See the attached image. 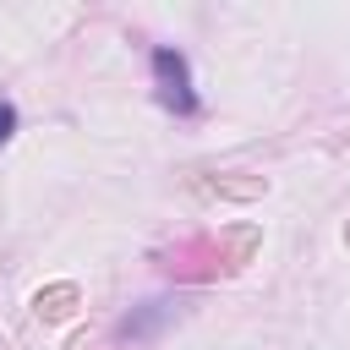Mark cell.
Wrapping results in <instances>:
<instances>
[{
	"label": "cell",
	"mask_w": 350,
	"mask_h": 350,
	"mask_svg": "<svg viewBox=\"0 0 350 350\" xmlns=\"http://www.w3.org/2000/svg\"><path fill=\"white\" fill-rule=\"evenodd\" d=\"M159 323H164V301H148L142 317H126V323H120V339H148Z\"/></svg>",
	"instance_id": "7a4b0ae2"
},
{
	"label": "cell",
	"mask_w": 350,
	"mask_h": 350,
	"mask_svg": "<svg viewBox=\"0 0 350 350\" xmlns=\"http://www.w3.org/2000/svg\"><path fill=\"white\" fill-rule=\"evenodd\" d=\"M153 82H159V104L175 109V115H191L197 109V93H191V66L180 49H153Z\"/></svg>",
	"instance_id": "6da1fadb"
},
{
	"label": "cell",
	"mask_w": 350,
	"mask_h": 350,
	"mask_svg": "<svg viewBox=\"0 0 350 350\" xmlns=\"http://www.w3.org/2000/svg\"><path fill=\"white\" fill-rule=\"evenodd\" d=\"M11 131H16V104L0 98V142H11Z\"/></svg>",
	"instance_id": "3957f363"
}]
</instances>
